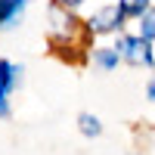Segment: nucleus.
<instances>
[{
    "mask_svg": "<svg viewBox=\"0 0 155 155\" xmlns=\"http://www.w3.org/2000/svg\"><path fill=\"white\" fill-rule=\"evenodd\" d=\"M47 19H50V44H53V50L59 56H68V50H87L84 22L71 9H62L56 3H50Z\"/></svg>",
    "mask_w": 155,
    "mask_h": 155,
    "instance_id": "1",
    "label": "nucleus"
},
{
    "mask_svg": "<svg viewBox=\"0 0 155 155\" xmlns=\"http://www.w3.org/2000/svg\"><path fill=\"white\" fill-rule=\"evenodd\" d=\"M112 50L121 56V62H130V65H146L152 68V62H155V44H143L137 34H118V41L112 44Z\"/></svg>",
    "mask_w": 155,
    "mask_h": 155,
    "instance_id": "2",
    "label": "nucleus"
},
{
    "mask_svg": "<svg viewBox=\"0 0 155 155\" xmlns=\"http://www.w3.org/2000/svg\"><path fill=\"white\" fill-rule=\"evenodd\" d=\"M84 31H87V37H99V34H121L124 31V16L118 12V6L115 3H106V6H99V9H93L87 16V22H84Z\"/></svg>",
    "mask_w": 155,
    "mask_h": 155,
    "instance_id": "3",
    "label": "nucleus"
},
{
    "mask_svg": "<svg viewBox=\"0 0 155 155\" xmlns=\"http://www.w3.org/2000/svg\"><path fill=\"white\" fill-rule=\"evenodd\" d=\"M31 0H0V31H12L19 28V22L25 16Z\"/></svg>",
    "mask_w": 155,
    "mask_h": 155,
    "instance_id": "4",
    "label": "nucleus"
},
{
    "mask_svg": "<svg viewBox=\"0 0 155 155\" xmlns=\"http://www.w3.org/2000/svg\"><path fill=\"white\" fill-rule=\"evenodd\" d=\"M22 74H25V65L22 62H12V59H0V90L3 93H16L22 87Z\"/></svg>",
    "mask_w": 155,
    "mask_h": 155,
    "instance_id": "5",
    "label": "nucleus"
},
{
    "mask_svg": "<svg viewBox=\"0 0 155 155\" xmlns=\"http://www.w3.org/2000/svg\"><path fill=\"white\" fill-rule=\"evenodd\" d=\"M115 6L127 22V19H143L146 12H152V0H115Z\"/></svg>",
    "mask_w": 155,
    "mask_h": 155,
    "instance_id": "6",
    "label": "nucleus"
},
{
    "mask_svg": "<svg viewBox=\"0 0 155 155\" xmlns=\"http://www.w3.org/2000/svg\"><path fill=\"white\" fill-rule=\"evenodd\" d=\"M90 56H93V65L102 68V71H115V68L121 65V56L115 53L112 47H93V53H90Z\"/></svg>",
    "mask_w": 155,
    "mask_h": 155,
    "instance_id": "7",
    "label": "nucleus"
},
{
    "mask_svg": "<svg viewBox=\"0 0 155 155\" xmlns=\"http://www.w3.org/2000/svg\"><path fill=\"white\" fill-rule=\"evenodd\" d=\"M78 130H81L87 140H96L102 134V121L96 118L93 112H81V115H78Z\"/></svg>",
    "mask_w": 155,
    "mask_h": 155,
    "instance_id": "8",
    "label": "nucleus"
},
{
    "mask_svg": "<svg viewBox=\"0 0 155 155\" xmlns=\"http://www.w3.org/2000/svg\"><path fill=\"white\" fill-rule=\"evenodd\" d=\"M137 22H140L137 37H140L143 44H155V16H152V12H146V16H143V19H137Z\"/></svg>",
    "mask_w": 155,
    "mask_h": 155,
    "instance_id": "9",
    "label": "nucleus"
},
{
    "mask_svg": "<svg viewBox=\"0 0 155 155\" xmlns=\"http://www.w3.org/2000/svg\"><path fill=\"white\" fill-rule=\"evenodd\" d=\"M53 3H56V6H62V9H71V12H74L81 3H87V0H53Z\"/></svg>",
    "mask_w": 155,
    "mask_h": 155,
    "instance_id": "10",
    "label": "nucleus"
},
{
    "mask_svg": "<svg viewBox=\"0 0 155 155\" xmlns=\"http://www.w3.org/2000/svg\"><path fill=\"white\" fill-rule=\"evenodd\" d=\"M6 115H9V93L0 90V118H6Z\"/></svg>",
    "mask_w": 155,
    "mask_h": 155,
    "instance_id": "11",
    "label": "nucleus"
},
{
    "mask_svg": "<svg viewBox=\"0 0 155 155\" xmlns=\"http://www.w3.org/2000/svg\"><path fill=\"white\" fill-rule=\"evenodd\" d=\"M146 99H149V102L155 99V81H149V84H146Z\"/></svg>",
    "mask_w": 155,
    "mask_h": 155,
    "instance_id": "12",
    "label": "nucleus"
}]
</instances>
